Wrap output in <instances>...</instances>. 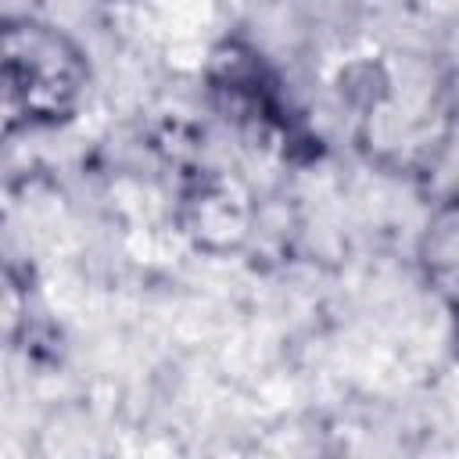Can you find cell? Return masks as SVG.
Segmentation results:
<instances>
[{
    "mask_svg": "<svg viewBox=\"0 0 459 459\" xmlns=\"http://www.w3.org/2000/svg\"><path fill=\"white\" fill-rule=\"evenodd\" d=\"M86 90L82 50L39 22L4 29V115L7 129L54 126L68 118Z\"/></svg>",
    "mask_w": 459,
    "mask_h": 459,
    "instance_id": "cell-1",
    "label": "cell"
},
{
    "mask_svg": "<svg viewBox=\"0 0 459 459\" xmlns=\"http://www.w3.org/2000/svg\"><path fill=\"white\" fill-rule=\"evenodd\" d=\"M423 273L437 294H445L459 308V201L445 204L423 233Z\"/></svg>",
    "mask_w": 459,
    "mask_h": 459,
    "instance_id": "cell-2",
    "label": "cell"
}]
</instances>
